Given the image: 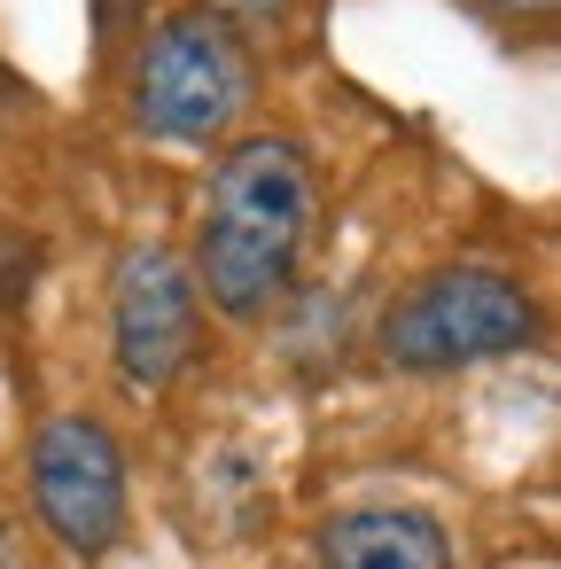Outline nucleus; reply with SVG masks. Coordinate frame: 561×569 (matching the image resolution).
Instances as JSON below:
<instances>
[{
  "mask_svg": "<svg viewBox=\"0 0 561 569\" xmlns=\"http://www.w3.org/2000/svg\"><path fill=\"white\" fill-rule=\"evenodd\" d=\"M312 242V164L297 141L258 133L234 141L211 172L203 227H196V297H211L227 320H266L304 266Z\"/></svg>",
  "mask_w": 561,
  "mask_h": 569,
  "instance_id": "nucleus-1",
  "label": "nucleus"
},
{
  "mask_svg": "<svg viewBox=\"0 0 561 569\" xmlns=\"http://www.w3.org/2000/svg\"><path fill=\"white\" fill-rule=\"evenodd\" d=\"M126 102H133V126L157 133V141H180V149L227 141L250 118V102H258V63H250L234 17H219L211 0L172 9L141 40Z\"/></svg>",
  "mask_w": 561,
  "mask_h": 569,
  "instance_id": "nucleus-2",
  "label": "nucleus"
},
{
  "mask_svg": "<svg viewBox=\"0 0 561 569\" xmlns=\"http://www.w3.org/2000/svg\"><path fill=\"white\" fill-rule=\"evenodd\" d=\"M530 343H538V305L499 266H437L374 328V351L398 375H460Z\"/></svg>",
  "mask_w": 561,
  "mask_h": 569,
  "instance_id": "nucleus-3",
  "label": "nucleus"
},
{
  "mask_svg": "<svg viewBox=\"0 0 561 569\" xmlns=\"http://www.w3.org/2000/svg\"><path fill=\"white\" fill-rule=\"evenodd\" d=\"M32 499L63 553L94 561L126 538V452L94 413H56L32 437Z\"/></svg>",
  "mask_w": 561,
  "mask_h": 569,
  "instance_id": "nucleus-4",
  "label": "nucleus"
},
{
  "mask_svg": "<svg viewBox=\"0 0 561 569\" xmlns=\"http://www.w3.org/2000/svg\"><path fill=\"white\" fill-rule=\"evenodd\" d=\"M196 312H203V297H196V273H188L180 250L133 242V250L118 258V281H110V343H118L126 390L149 398V390H164V382L188 367V351H196Z\"/></svg>",
  "mask_w": 561,
  "mask_h": 569,
  "instance_id": "nucleus-5",
  "label": "nucleus"
},
{
  "mask_svg": "<svg viewBox=\"0 0 561 569\" xmlns=\"http://www.w3.org/2000/svg\"><path fill=\"white\" fill-rule=\"evenodd\" d=\"M320 569H452V538L421 507H343L320 522Z\"/></svg>",
  "mask_w": 561,
  "mask_h": 569,
  "instance_id": "nucleus-6",
  "label": "nucleus"
},
{
  "mask_svg": "<svg viewBox=\"0 0 561 569\" xmlns=\"http://www.w3.org/2000/svg\"><path fill=\"white\" fill-rule=\"evenodd\" d=\"M141 9H149V0H94V24H102V32L118 40V32H126V24H133Z\"/></svg>",
  "mask_w": 561,
  "mask_h": 569,
  "instance_id": "nucleus-7",
  "label": "nucleus"
},
{
  "mask_svg": "<svg viewBox=\"0 0 561 569\" xmlns=\"http://www.w3.org/2000/svg\"><path fill=\"white\" fill-rule=\"evenodd\" d=\"M211 9H219V17H289L297 0H211Z\"/></svg>",
  "mask_w": 561,
  "mask_h": 569,
  "instance_id": "nucleus-8",
  "label": "nucleus"
},
{
  "mask_svg": "<svg viewBox=\"0 0 561 569\" xmlns=\"http://www.w3.org/2000/svg\"><path fill=\"white\" fill-rule=\"evenodd\" d=\"M491 9H507V17H538V9H553V0H491Z\"/></svg>",
  "mask_w": 561,
  "mask_h": 569,
  "instance_id": "nucleus-9",
  "label": "nucleus"
},
{
  "mask_svg": "<svg viewBox=\"0 0 561 569\" xmlns=\"http://www.w3.org/2000/svg\"><path fill=\"white\" fill-rule=\"evenodd\" d=\"M0 569H9V530H0Z\"/></svg>",
  "mask_w": 561,
  "mask_h": 569,
  "instance_id": "nucleus-10",
  "label": "nucleus"
},
{
  "mask_svg": "<svg viewBox=\"0 0 561 569\" xmlns=\"http://www.w3.org/2000/svg\"><path fill=\"white\" fill-rule=\"evenodd\" d=\"M0 102H9V71H0Z\"/></svg>",
  "mask_w": 561,
  "mask_h": 569,
  "instance_id": "nucleus-11",
  "label": "nucleus"
},
{
  "mask_svg": "<svg viewBox=\"0 0 561 569\" xmlns=\"http://www.w3.org/2000/svg\"><path fill=\"white\" fill-rule=\"evenodd\" d=\"M514 569H522V561H514ZM530 569H545V561H530Z\"/></svg>",
  "mask_w": 561,
  "mask_h": 569,
  "instance_id": "nucleus-12",
  "label": "nucleus"
}]
</instances>
